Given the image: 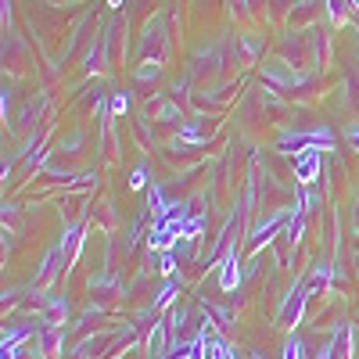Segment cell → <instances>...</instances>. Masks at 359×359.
I'll list each match as a JSON object with an SVG mask.
<instances>
[{"instance_id": "cell-1", "label": "cell", "mask_w": 359, "mask_h": 359, "mask_svg": "<svg viewBox=\"0 0 359 359\" xmlns=\"http://www.w3.org/2000/svg\"><path fill=\"white\" fill-rule=\"evenodd\" d=\"M316 176H320V147H306L302 155H294V180L309 187Z\"/></svg>"}, {"instance_id": "cell-2", "label": "cell", "mask_w": 359, "mask_h": 359, "mask_svg": "<svg viewBox=\"0 0 359 359\" xmlns=\"http://www.w3.org/2000/svg\"><path fill=\"white\" fill-rule=\"evenodd\" d=\"M306 298H309V287H294L291 298L284 302L280 309V323L284 327H298V320H302V309H306Z\"/></svg>"}, {"instance_id": "cell-3", "label": "cell", "mask_w": 359, "mask_h": 359, "mask_svg": "<svg viewBox=\"0 0 359 359\" xmlns=\"http://www.w3.org/2000/svg\"><path fill=\"white\" fill-rule=\"evenodd\" d=\"M237 284H241V269H237V248H230L219 262V287L223 291H237Z\"/></svg>"}, {"instance_id": "cell-4", "label": "cell", "mask_w": 359, "mask_h": 359, "mask_svg": "<svg viewBox=\"0 0 359 359\" xmlns=\"http://www.w3.org/2000/svg\"><path fill=\"white\" fill-rule=\"evenodd\" d=\"M327 345H331V355L334 359H352V327L348 323H338Z\"/></svg>"}, {"instance_id": "cell-5", "label": "cell", "mask_w": 359, "mask_h": 359, "mask_svg": "<svg viewBox=\"0 0 359 359\" xmlns=\"http://www.w3.org/2000/svg\"><path fill=\"white\" fill-rule=\"evenodd\" d=\"M284 226H287V216H273L269 223H262V226L255 230V237H252V252H259L262 245H269V241H273V233L284 230Z\"/></svg>"}, {"instance_id": "cell-6", "label": "cell", "mask_w": 359, "mask_h": 359, "mask_svg": "<svg viewBox=\"0 0 359 359\" xmlns=\"http://www.w3.org/2000/svg\"><path fill=\"white\" fill-rule=\"evenodd\" d=\"M79 245H83V237H79V226H72L69 233H65V241L62 245H57V248H62V266H72L76 262V255H79Z\"/></svg>"}, {"instance_id": "cell-7", "label": "cell", "mask_w": 359, "mask_h": 359, "mask_svg": "<svg viewBox=\"0 0 359 359\" xmlns=\"http://www.w3.org/2000/svg\"><path fill=\"white\" fill-rule=\"evenodd\" d=\"M57 262H65V259H62V248H54V252L47 255V262H43V273L36 277V284H40V287H47V284L54 280V273H57Z\"/></svg>"}, {"instance_id": "cell-8", "label": "cell", "mask_w": 359, "mask_h": 359, "mask_svg": "<svg viewBox=\"0 0 359 359\" xmlns=\"http://www.w3.org/2000/svg\"><path fill=\"white\" fill-rule=\"evenodd\" d=\"M147 208H151V216H155V223L169 212V201H165V194L158 191V187H151V191H147Z\"/></svg>"}, {"instance_id": "cell-9", "label": "cell", "mask_w": 359, "mask_h": 359, "mask_svg": "<svg viewBox=\"0 0 359 359\" xmlns=\"http://www.w3.org/2000/svg\"><path fill=\"white\" fill-rule=\"evenodd\" d=\"M302 230H306V212H298V216H291V219H287V226H284L287 245H294L298 237H302Z\"/></svg>"}, {"instance_id": "cell-10", "label": "cell", "mask_w": 359, "mask_h": 359, "mask_svg": "<svg viewBox=\"0 0 359 359\" xmlns=\"http://www.w3.org/2000/svg\"><path fill=\"white\" fill-rule=\"evenodd\" d=\"M147 348H151V355H162V348H165V323H151V338H147Z\"/></svg>"}, {"instance_id": "cell-11", "label": "cell", "mask_w": 359, "mask_h": 359, "mask_svg": "<svg viewBox=\"0 0 359 359\" xmlns=\"http://www.w3.org/2000/svg\"><path fill=\"white\" fill-rule=\"evenodd\" d=\"M176 294H180V287L169 280V284L158 291V298H155V309H165V306H172V298H176Z\"/></svg>"}, {"instance_id": "cell-12", "label": "cell", "mask_w": 359, "mask_h": 359, "mask_svg": "<svg viewBox=\"0 0 359 359\" xmlns=\"http://www.w3.org/2000/svg\"><path fill=\"white\" fill-rule=\"evenodd\" d=\"M65 313H69V306L62 302V298H54L50 309H47V323H54V327H57V320H65Z\"/></svg>"}, {"instance_id": "cell-13", "label": "cell", "mask_w": 359, "mask_h": 359, "mask_svg": "<svg viewBox=\"0 0 359 359\" xmlns=\"http://www.w3.org/2000/svg\"><path fill=\"white\" fill-rule=\"evenodd\" d=\"M54 348H57V327L47 323V331H43V355H54Z\"/></svg>"}, {"instance_id": "cell-14", "label": "cell", "mask_w": 359, "mask_h": 359, "mask_svg": "<svg viewBox=\"0 0 359 359\" xmlns=\"http://www.w3.org/2000/svg\"><path fill=\"white\" fill-rule=\"evenodd\" d=\"M327 4H331V22H334V25L345 22V8H352L348 0H327Z\"/></svg>"}, {"instance_id": "cell-15", "label": "cell", "mask_w": 359, "mask_h": 359, "mask_svg": "<svg viewBox=\"0 0 359 359\" xmlns=\"http://www.w3.org/2000/svg\"><path fill=\"white\" fill-rule=\"evenodd\" d=\"M284 359H302V341H298L294 334L284 341Z\"/></svg>"}, {"instance_id": "cell-16", "label": "cell", "mask_w": 359, "mask_h": 359, "mask_svg": "<svg viewBox=\"0 0 359 359\" xmlns=\"http://www.w3.org/2000/svg\"><path fill=\"white\" fill-rule=\"evenodd\" d=\"M201 226H205V223H201V219L194 216V219H187V223H184V230H180V237H198V233H201Z\"/></svg>"}, {"instance_id": "cell-17", "label": "cell", "mask_w": 359, "mask_h": 359, "mask_svg": "<svg viewBox=\"0 0 359 359\" xmlns=\"http://www.w3.org/2000/svg\"><path fill=\"white\" fill-rule=\"evenodd\" d=\"M126 108H130V97H126V94H115V97H111V111H115V115H123Z\"/></svg>"}, {"instance_id": "cell-18", "label": "cell", "mask_w": 359, "mask_h": 359, "mask_svg": "<svg viewBox=\"0 0 359 359\" xmlns=\"http://www.w3.org/2000/svg\"><path fill=\"white\" fill-rule=\"evenodd\" d=\"M130 187H133V191L147 187V169H133V180H130Z\"/></svg>"}, {"instance_id": "cell-19", "label": "cell", "mask_w": 359, "mask_h": 359, "mask_svg": "<svg viewBox=\"0 0 359 359\" xmlns=\"http://www.w3.org/2000/svg\"><path fill=\"white\" fill-rule=\"evenodd\" d=\"M158 269H162L165 277H169V273H176V259H172V252H165V255H162V266H158Z\"/></svg>"}, {"instance_id": "cell-20", "label": "cell", "mask_w": 359, "mask_h": 359, "mask_svg": "<svg viewBox=\"0 0 359 359\" xmlns=\"http://www.w3.org/2000/svg\"><path fill=\"white\" fill-rule=\"evenodd\" d=\"M155 72H158V65H155V62H147V65L140 69V79H147V76H155Z\"/></svg>"}, {"instance_id": "cell-21", "label": "cell", "mask_w": 359, "mask_h": 359, "mask_svg": "<svg viewBox=\"0 0 359 359\" xmlns=\"http://www.w3.org/2000/svg\"><path fill=\"white\" fill-rule=\"evenodd\" d=\"M316 359H334V355H331V345H323V348L316 352Z\"/></svg>"}, {"instance_id": "cell-22", "label": "cell", "mask_w": 359, "mask_h": 359, "mask_svg": "<svg viewBox=\"0 0 359 359\" xmlns=\"http://www.w3.org/2000/svg\"><path fill=\"white\" fill-rule=\"evenodd\" d=\"M348 140H352V147H355V151H359V130H355V133H352Z\"/></svg>"}, {"instance_id": "cell-23", "label": "cell", "mask_w": 359, "mask_h": 359, "mask_svg": "<svg viewBox=\"0 0 359 359\" xmlns=\"http://www.w3.org/2000/svg\"><path fill=\"white\" fill-rule=\"evenodd\" d=\"M108 4H111V8H123V0H108Z\"/></svg>"}, {"instance_id": "cell-24", "label": "cell", "mask_w": 359, "mask_h": 359, "mask_svg": "<svg viewBox=\"0 0 359 359\" xmlns=\"http://www.w3.org/2000/svg\"><path fill=\"white\" fill-rule=\"evenodd\" d=\"M252 359H262V355H259V352H252Z\"/></svg>"}]
</instances>
